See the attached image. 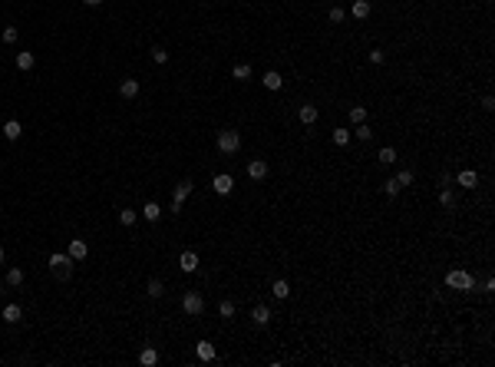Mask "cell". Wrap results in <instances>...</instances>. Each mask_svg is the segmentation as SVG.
Masks as SVG:
<instances>
[{"mask_svg": "<svg viewBox=\"0 0 495 367\" xmlns=\"http://www.w3.org/2000/svg\"><path fill=\"white\" fill-rule=\"evenodd\" d=\"M47 265H50V275H53L56 281H70L73 278V268H76V262H73L66 252H53Z\"/></svg>", "mask_w": 495, "mask_h": 367, "instance_id": "1", "label": "cell"}, {"mask_svg": "<svg viewBox=\"0 0 495 367\" xmlns=\"http://www.w3.org/2000/svg\"><path fill=\"white\" fill-rule=\"evenodd\" d=\"M446 285L456 288V291H472V288H475V278H472L469 272H462V268H452V272L446 275Z\"/></svg>", "mask_w": 495, "mask_h": 367, "instance_id": "2", "label": "cell"}, {"mask_svg": "<svg viewBox=\"0 0 495 367\" xmlns=\"http://www.w3.org/2000/svg\"><path fill=\"white\" fill-rule=\"evenodd\" d=\"M241 149V133H235V129H221L218 133V152H225V156H231V152Z\"/></svg>", "mask_w": 495, "mask_h": 367, "instance_id": "3", "label": "cell"}, {"mask_svg": "<svg viewBox=\"0 0 495 367\" xmlns=\"http://www.w3.org/2000/svg\"><path fill=\"white\" fill-rule=\"evenodd\" d=\"M182 311L189 314V318H198V314L205 311V298L198 295V291H185V295H182Z\"/></svg>", "mask_w": 495, "mask_h": 367, "instance_id": "4", "label": "cell"}, {"mask_svg": "<svg viewBox=\"0 0 495 367\" xmlns=\"http://www.w3.org/2000/svg\"><path fill=\"white\" fill-rule=\"evenodd\" d=\"M66 255H70L73 262H86V258H89V245H86V238H70V248H66Z\"/></svg>", "mask_w": 495, "mask_h": 367, "instance_id": "5", "label": "cell"}, {"mask_svg": "<svg viewBox=\"0 0 495 367\" xmlns=\"http://www.w3.org/2000/svg\"><path fill=\"white\" fill-rule=\"evenodd\" d=\"M212 189L218 192V195H231V189H235V179H231L228 172H218V176L212 179Z\"/></svg>", "mask_w": 495, "mask_h": 367, "instance_id": "6", "label": "cell"}, {"mask_svg": "<svg viewBox=\"0 0 495 367\" xmlns=\"http://www.w3.org/2000/svg\"><path fill=\"white\" fill-rule=\"evenodd\" d=\"M297 119L304 123V126H314V123L320 119V112H317V106H314V103H300V109H297Z\"/></svg>", "mask_w": 495, "mask_h": 367, "instance_id": "7", "label": "cell"}, {"mask_svg": "<svg viewBox=\"0 0 495 367\" xmlns=\"http://www.w3.org/2000/svg\"><path fill=\"white\" fill-rule=\"evenodd\" d=\"M179 268H182V272H185V275L198 272V255H195V252H192V248H189V252H182V255H179Z\"/></svg>", "mask_w": 495, "mask_h": 367, "instance_id": "8", "label": "cell"}, {"mask_svg": "<svg viewBox=\"0 0 495 367\" xmlns=\"http://www.w3.org/2000/svg\"><path fill=\"white\" fill-rule=\"evenodd\" d=\"M139 89H142L139 80H132V76L119 83V96H122V99H135V96H139Z\"/></svg>", "mask_w": 495, "mask_h": 367, "instance_id": "9", "label": "cell"}, {"mask_svg": "<svg viewBox=\"0 0 495 367\" xmlns=\"http://www.w3.org/2000/svg\"><path fill=\"white\" fill-rule=\"evenodd\" d=\"M456 182L462 185V189H475V185H479V172H475V169H462L456 176Z\"/></svg>", "mask_w": 495, "mask_h": 367, "instance_id": "10", "label": "cell"}, {"mask_svg": "<svg viewBox=\"0 0 495 367\" xmlns=\"http://www.w3.org/2000/svg\"><path fill=\"white\" fill-rule=\"evenodd\" d=\"M195 354H198V360L212 364V360H215V344H212V341H198V344H195Z\"/></svg>", "mask_w": 495, "mask_h": 367, "instance_id": "11", "label": "cell"}, {"mask_svg": "<svg viewBox=\"0 0 495 367\" xmlns=\"http://www.w3.org/2000/svg\"><path fill=\"white\" fill-rule=\"evenodd\" d=\"M248 176H251L254 182H261V179L267 176V162L264 159H251V162H248Z\"/></svg>", "mask_w": 495, "mask_h": 367, "instance_id": "12", "label": "cell"}, {"mask_svg": "<svg viewBox=\"0 0 495 367\" xmlns=\"http://www.w3.org/2000/svg\"><path fill=\"white\" fill-rule=\"evenodd\" d=\"M0 318L7 321V324H17V321L24 318V308H20V304H4V311H0Z\"/></svg>", "mask_w": 495, "mask_h": 367, "instance_id": "13", "label": "cell"}, {"mask_svg": "<svg viewBox=\"0 0 495 367\" xmlns=\"http://www.w3.org/2000/svg\"><path fill=\"white\" fill-rule=\"evenodd\" d=\"M20 136H24V126H20L17 119H7V123H4V139H10V143H17Z\"/></svg>", "mask_w": 495, "mask_h": 367, "instance_id": "14", "label": "cell"}, {"mask_svg": "<svg viewBox=\"0 0 495 367\" xmlns=\"http://www.w3.org/2000/svg\"><path fill=\"white\" fill-rule=\"evenodd\" d=\"M271 295H274L277 301H287V298H291V285H287L284 278H277L274 285H271Z\"/></svg>", "mask_w": 495, "mask_h": 367, "instance_id": "15", "label": "cell"}, {"mask_svg": "<svg viewBox=\"0 0 495 367\" xmlns=\"http://www.w3.org/2000/svg\"><path fill=\"white\" fill-rule=\"evenodd\" d=\"M192 189H195V182H192V179H185V182H179V185H175L172 199H175V202H185V199L192 195Z\"/></svg>", "mask_w": 495, "mask_h": 367, "instance_id": "16", "label": "cell"}, {"mask_svg": "<svg viewBox=\"0 0 495 367\" xmlns=\"http://www.w3.org/2000/svg\"><path fill=\"white\" fill-rule=\"evenodd\" d=\"M251 321H254L258 327H264L267 321H271V308H267V304H258V308L251 311Z\"/></svg>", "mask_w": 495, "mask_h": 367, "instance_id": "17", "label": "cell"}, {"mask_svg": "<svg viewBox=\"0 0 495 367\" xmlns=\"http://www.w3.org/2000/svg\"><path fill=\"white\" fill-rule=\"evenodd\" d=\"M33 66H37V56L30 53V50H24V53H17V70H33Z\"/></svg>", "mask_w": 495, "mask_h": 367, "instance_id": "18", "label": "cell"}, {"mask_svg": "<svg viewBox=\"0 0 495 367\" xmlns=\"http://www.w3.org/2000/svg\"><path fill=\"white\" fill-rule=\"evenodd\" d=\"M251 73H254V70H251V63H238L235 70H231V76H235L238 83H248V80H251Z\"/></svg>", "mask_w": 495, "mask_h": 367, "instance_id": "19", "label": "cell"}, {"mask_svg": "<svg viewBox=\"0 0 495 367\" xmlns=\"http://www.w3.org/2000/svg\"><path fill=\"white\" fill-rule=\"evenodd\" d=\"M139 364L142 367H155L158 364V351H155V347H145V351L139 354Z\"/></svg>", "mask_w": 495, "mask_h": 367, "instance_id": "20", "label": "cell"}, {"mask_svg": "<svg viewBox=\"0 0 495 367\" xmlns=\"http://www.w3.org/2000/svg\"><path fill=\"white\" fill-rule=\"evenodd\" d=\"M142 218H145V222H158V218H162V208H158V202H149V205L142 208Z\"/></svg>", "mask_w": 495, "mask_h": 367, "instance_id": "21", "label": "cell"}, {"mask_svg": "<svg viewBox=\"0 0 495 367\" xmlns=\"http://www.w3.org/2000/svg\"><path fill=\"white\" fill-rule=\"evenodd\" d=\"M264 86H267V89H281V86H284L281 73H277V70H267V73H264Z\"/></svg>", "mask_w": 495, "mask_h": 367, "instance_id": "22", "label": "cell"}, {"mask_svg": "<svg viewBox=\"0 0 495 367\" xmlns=\"http://www.w3.org/2000/svg\"><path fill=\"white\" fill-rule=\"evenodd\" d=\"M135 218H139V212H132V208H119V225H126V228H132Z\"/></svg>", "mask_w": 495, "mask_h": 367, "instance_id": "23", "label": "cell"}, {"mask_svg": "<svg viewBox=\"0 0 495 367\" xmlns=\"http://www.w3.org/2000/svg\"><path fill=\"white\" fill-rule=\"evenodd\" d=\"M350 14H354L357 20H367V17H370V4H367V0H354V10H350Z\"/></svg>", "mask_w": 495, "mask_h": 367, "instance_id": "24", "label": "cell"}, {"mask_svg": "<svg viewBox=\"0 0 495 367\" xmlns=\"http://www.w3.org/2000/svg\"><path fill=\"white\" fill-rule=\"evenodd\" d=\"M350 139H354V133H350V129H344V126L334 129V143H337V146H350Z\"/></svg>", "mask_w": 495, "mask_h": 367, "instance_id": "25", "label": "cell"}, {"mask_svg": "<svg viewBox=\"0 0 495 367\" xmlns=\"http://www.w3.org/2000/svg\"><path fill=\"white\" fill-rule=\"evenodd\" d=\"M377 159L383 162V166H393V162H396V149H393V146H383V149H380V156H377Z\"/></svg>", "mask_w": 495, "mask_h": 367, "instance_id": "26", "label": "cell"}, {"mask_svg": "<svg viewBox=\"0 0 495 367\" xmlns=\"http://www.w3.org/2000/svg\"><path fill=\"white\" fill-rule=\"evenodd\" d=\"M149 56H152V63H158V66L169 63V50H165V47H152V50H149Z\"/></svg>", "mask_w": 495, "mask_h": 367, "instance_id": "27", "label": "cell"}, {"mask_svg": "<svg viewBox=\"0 0 495 367\" xmlns=\"http://www.w3.org/2000/svg\"><path fill=\"white\" fill-rule=\"evenodd\" d=\"M0 40L4 43H17L20 40V30H17V27H4V30H0Z\"/></svg>", "mask_w": 495, "mask_h": 367, "instance_id": "28", "label": "cell"}, {"mask_svg": "<svg viewBox=\"0 0 495 367\" xmlns=\"http://www.w3.org/2000/svg\"><path fill=\"white\" fill-rule=\"evenodd\" d=\"M439 205L442 208H456V195H452V189H442L439 192Z\"/></svg>", "mask_w": 495, "mask_h": 367, "instance_id": "29", "label": "cell"}, {"mask_svg": "<svg viewBox=\"0 0 495 367\" xmlns=\"http://www.w3.org/2000/svg\"><path fill=\"white\" fill-rule=\"evenodd\" d=\"M396 185H400V189H406V185H413V172H409V169H400V172H396Z\"/></svg>", "mask_w": 495, "mask_h": 367, "instance_id": "30", "label": "cell"}, {"mask_svg": "<svg viewBox=\"0 0 495 367\" xmlns=\"http://www.w3.org/2000/svg\"><path fill=\"white\" fill-rule=\"evenodd\" d=\"M7 285L10 288H20V285H24V272H20V268H10V272H7Z\"/></svg>", "mask_w": 495, "mask_h": 367, "instance_id": "31", "label": "cell"}, {"mask_svg": "<svg viewBox=\"0 0 495 367\" xmlns=\"http://www.w3.org/2000/svg\"><path fill=\"white\" fill-rule=\"evenodd\" d=\"M218 314H221V318H235V301H228V298L218 301Z\"/></svg>", "mask_w": 495, "mask_h": 367, "instance_id": "32", "label": "cell"}, {"mask_svg": "<svg viewBox=\"0 0 495 367\" xmlns=\"http://www.w3.org/2000/svg\"><path fill=\"white\" fill-rule=\"evenodd\" d=\"M162 295H165V285L158 278H152L149 281V298H162Z\"/></svg>", "mask_w": 495, "mask_h": 367, "instance_id": "33", "label": "cell"}, {"mask_svg": "<svg viewBox=\"0 0 495 367\" xmlns=\"http://www.w3.org/2000/svg\"><path fill=\"white\" fill-rule=\"evenodd\" d=\"M350 119L354 123H367V106H350Z\"/></svg>", "mask_w": 495, "mask_h": 367, "instance_id": "34", "label": "cell"}, {"mask_svg": "<svg viewBox=\"0 0 495 367\" xmlns=\"http://www.w3.org/2000/svg\"><path fill=\"white\" fill-rule=\"evenodd\" d=\"M354 136L357 139H363V143H367L370 136H373V133H370V123H357V129H354Z\"/></svg>", "mask_w": 495, "mask_h": 367, "instance_id": "35", "label": "cell"}, {"mask_svg": "<svg viewBox=\"0 0 495 367\" xmlns=\"http://www.w3.org/2000/svg\"><path fill=\"white\" fill-rule=\"evenodd\" d=\"M383 60H386V53H383V50H370V63H373V66H380Z\"/></svg>", "mask_w": 495, "mask_h": 367, "instance_id": "36", "label": "cell"}, {"mask_svg": "<svg viewBox=\"0 0 495 367\" xmlns=\"http://www.w3.org/2000/svg\"><path fill=\"white\" fill-rule=\"evenodd\" d=\"M383 192H386V195H396V192H400L396 179H386V182H383Z\"/></svg>", "mask_w": 495, "mask_h": 367, "instance_id": "37", "label": "cell"}, {"mask_svg": "<svg viewBox=\"0 0 495 367\" xmlns=\"http://www.w3.org/2000/svg\"><path fill=\"white\" fill-rule=\"evenodd\" d=\"M330 24H344V7H334V10H330Z\"/></svg>", "mask_w": 495, "mask_h": 367, "instance_id": "38", "label": "cell"}, {"mask_svg": "<svg viewBox=\"0 0 495 367\" xmlns=\"http://www.w3.org/2000/svg\"><path fill=\"white\" fill-rule=\"evenodd\" d=\"M479 106H482L485 112H492V109H495V99H492V96H482V99H479Z\"/></svg>", "mask_w": 495, "mask_h": 367, "instance_id": "39", "label": "cell"}, {"mask_svg": "<svg viewBox=\"0 0 495 367\" xmlns=\"http://www.w3.org/2000/svg\"><path fill=\"white\" fill-rule=\"evenodd\" d=\"M83 4H86V7H102L106 0H83Z\"/></svg>", "mask_w": 495, "mask_h": 367, "instance_id": "40", "label": "cell"}, {"mask_svg": "<svg viewBox=\"0 0 495 367\" xmlns=\"http://www.w3.org/2000/svg\"><path fill=\"white\" fill-rule=\"evenodd\" d=\"M0 262H4V245H0Z\"/></svg>", "mask_w": 495, "mask_h": 367, "instance_id": "41", "label": "cell"}]
</instances>
